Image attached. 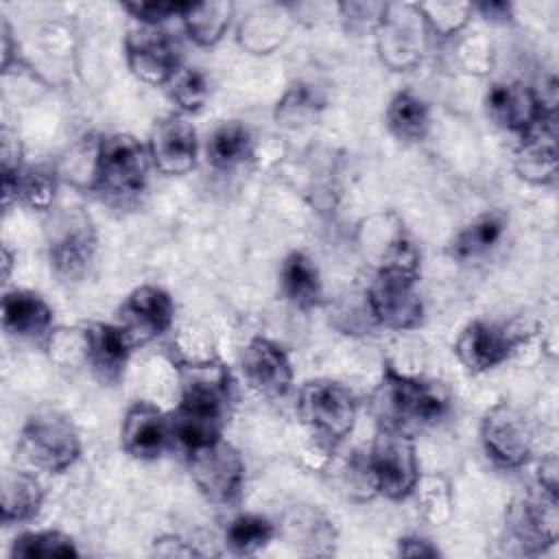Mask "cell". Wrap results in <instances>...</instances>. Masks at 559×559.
<instances>
[{
    "instance_id": "cell-29",
    "label": "cell",
    "mask_w": 559,
    "mask_h": 559,
    "mask_svg": "<svg viewBox=\"0 0 559 559\" xmlns=\"http://www.w3.org/2000/svg\"><path fill=\"white\" fill-rule=\"evenodd\" d=\"M273 535L275 526L271 524V520L255 513H245L229 522L225 531V544L236 555H253L255 550L266 546L273 539Z\"/></svg>"
},
{
    "instance_id": "cell-24",
    "label": "cell",
    "mask_w": 559,
    "mask_h": 559,
    "mask_svg": "<svg viewBox=\"0 0 559 559\" xmlns=\"http://www.w3.org/2000/svg\"><path fill=\"white\" fill-rule=\"evenodd\" d=\"M0 509H2V522H26L33 515H37L41 502H44V489L39 480L22 469H9L2 476L0 487Z\"/></svg>"
},
{
    "instance_id": "cell-2",
    "label": "cell",
    "mask_w": 559,
    "mask_h": 559,
    "mask_svg": "<svg viewBox=\"0 0 559 559\" xmlns=\"http://www.w3.org/2000/svg\"><path fill=\"white\" fill-rule=\"evenodd\" d=\"M448 408L445 395L430 382L402 376L386 367L380 384L371 395V413L380 430L413 437L437 424Z\"/></svg>"
},
{
    "instance_id": "cell-5",
    "label": "cell",
    "mask_w": 559,
    "mask_h": 559,
    "mask_svg": "<svg viewBox=\"0 0 559 559\" xmlns=\"http://www.w3.org/2000/svg\"><path fill=\"white\" fill-rule=\"evenodd\" d=\"M20 452L37 469L61 474L81 454L79 430L59 411H35L22 426Z\"/></svg>"
},
{
    "instance_id": "cell-32",
    "label": "cell",
    "mask_w": 559,
    "mask_h": 559,
    "mask_svg": "<svg viewBox=\"0 0 559 559\" xmlns=\"http://www.w3.org/2000/svg\"><path fill=\"white\" fill-rule=\"evenodd\" d=\"M417 11H421L426 15V20L430 22V26L437 31V33H443V35H450L452 31L461 28L467 20V13H469V4H417L415 7Z\"/></svg>"
},
{
    "instance_id": "cell-34",
    "label": "cell",
    "mask_w": 559,
    "mask_h": 559,
    "mask_svg": "<svg viewBox=\"0 0 559 559\" xmlns=\"http://www.w3.org/2000/svg\"><path fill=\"white\" fill-rule=\"evenodd\" d=\"M20 170V142L9 129H2V175Z\"/></svg>"
},
{
    "instance_id": "cell-19",
    "label": "cell",
    "mask_w": 559,
    "mask_h": 559,
    "mask_svg": "<svg viewBox=\"0 0 559 559\" xmlns=\"http://www.w3.org/2000/svg\"><path fill=\"white\" fill-rule=\"evenodd\" d=\"M170 435V417L151 402H135L127 408L120 441L124 452L135 459H157Z\"/></svg>"
},
{
    "instance_id": "cell-14",
    "label": "cell",
    "mask_w": 559,
    "mask_h": 559,
    "mask_svg": "<svg viewBox=\"0 0 559 559\" xmlns=\"http://www.w3.org/2000/svg\"><path fill=\"white\" fill-rule=\"evenodd\" d=\"M151 164L164 175H186L197 162V131L179 114L155 120L148 135Z\"/></svg>"
},
{
    "instance_id": "cell-27",
    "label": "cell",
    "mask_w": 559,
    "mask_h": 559,
    "mask_svg": "<svg viewBox=\"0 0 559 559\" xmlns=\"http://www.w3.org/2000/svg\"><path fill=\"white\" fill-rule=\"evenodd\" d=\"M386 127L404 142L424 140L430 127L428 105L413 92H397L386 107Z\"/></svg>"
},
{
    "instance_id": "cell-6",
    "label": "cell",
    "mask_w": 559,
    "mask_h": 559,
    "mask_svg": "<svg viewBox=\"0 0 559 559\" xmlns=\"http://www.w3.org/2000/svg\"><path fill=\"white\" fill-rule=\"evenodd\" d=\"M365 472L373 489L384 498H406L419 483V465L413 437L378 430L365 463Z\"/></svg>"
},
{
    "instance_id": "cell-3",
    "label": "cell",
    "mask_w": 559,
    "mask_h": 559,
    "mask_svg": "<svg viewBox=\"0 0 559 559\" xmlns=\"http://www.w3.org/2000/svg\"><path fill=\"white\" fill-rule=\"evenodd\" d=\"M417 262H382L367 288L373 319L391 330H413L424 321Z\"/></svg>"
},
{
    "instance_id": "cell-4",
    "label": "cell",
    "mask_w": 559,
    "mask_h": 559,
    "mask_svg": "<svg viewBox=\"0 0 559 559\" xmlns=\"http://www.w3.org/2000/svg\"><path fill=\"white\" fill-rule=\"evenodd\" d=\"M297 413L321 445L334 448L354 430L358 404L343 384L319 378L301 386Z\"/></svg>"
},
{
    "instance_id": "cell-10",
    "label": "cell",
    "mask_w": 559,
    "mask_h": 559,
    "mask_svg": "<svg viewBox=\"0 0 559 559\" xmlns=\"http://www.w3.org/2000/svg\"><path fill=\"white\" fill-rule=\"evenodd\" d=\"M507 531L522 552H542L559 537L557 496L546 489L520 493L507 509Z\"/></svg>"
},
{
    "instance_id": "cell-36",
    "label": "cell",
    "mask_w": 559,
    "mask_h": 559,
    "mask_svg": "<svg viewBox=\"0 0 559 559\" xmlns=\"http://www.w3.org/2000/svg\"><path fill=\"white\" fill-rule=\"evenodd\" d=\"M539 487L557 496V459H555V454H548L546 459H542Z\"/></svg>"
},
{
    "instance_id": "cell-31",
    "label": "cell",
    "mask_w": 559,
    "mask_h": 559,
    "mask_svg": "<svg viewBox=\"0 0 559 559\" xmlns=\"http://www.w3.org/2000/svg\"><path fill=\"white\" fill-rule=\"evenodd\" d=\"M166 87L170 100L186 114L199 111L210 94L207 79L197 68H179Z\"/></svg>"
},
{
    "instance_id": "cell-26",
    "label": "cell",
    "mask_w": 559,
    "mask_h": 559,
    "mask_svg": "<svg viewBox=\"0 0 559 559\" xmlns=\"http://www.w3.org/2000/svg\"><path fill=\"white\" fill-rule=\"evenodd\" d=\"M231 13V2H186L181 17L190 39L199 46H214L225 35Z\"/></svg>"
},
{
    "instance_id": "cell-15",
    "label": "cell",
    "mask_w": 559,
    "mask_h": 559,
    "mask_svg": "<svg viewBox=\"0 0 559 559\" xmlns=\"http://www.w3.org/2000/svg\"><path fill=\"white\" fill-rule=\"evenodd\" d=\"M249 386L264 397H282L293 384V367L282 345L266 336H253L240 356Z\"/></svg>"
},
{
    "instance_id": "cell-25",
    "label": "cell",
    "mask_w": 559,
    "mask_h": 559,
    "mask_svg": "<svg viewBox=\"0 0 559 559\" xmlns=\"http://www.w3.org/2000/svg\"><path fill=\"white\" fill-rule=\"evenodd\" d=\"M507 216L502 212H485L467 223L452 240V255L459 260L480 258L491 251L504 236Z\"/></svg>"
},
{
    "instance_id": "cell-8",
    "label": "cell",
    "mask_w": 559,
    "mask_h": 559,
    "mask_svg": "<svg viewBox=\"0 0 559 559\" xmlns=\"http://www.w3.org/2000/svg\"><path fill=\"white\" fill-rule=\"evenodd\" d=\"M151 166L148 148L129 133H114L98 142L94 181L111 194L140 192Z\"/></svg>"
},
{
    "instance_id": "cell-33",
    "label": "cell",
    "mask_w": 559,
    "mask_h": 559,
    "mask_svg": "<svg viewBox=\"0 0 559 559\" xmlns=\"http://www.w3.org/2000/svg\"><path fill=\"white\" fill-rule=\"evenodd\" d=\"M124 11H129L135 20H140L144 26H157L159 22L181 15L186 9V2H168V0H153V2H124Z\"/></svg>"
},
{
    "instance_id": "cell-1",
    "label": "cell",
    "mask_w": 559,
    "mask_h": 559,
    "mask_svg": "<svg viewBox=\"0 0 559 559\" xmlns=\"http://www.w3.org/2000/svg\"><path fill=\"white\" fill-rule=\"evenodd\" d=\"M179 371L181 402L170 415V435L194 450L221 439L231 395V373L214 360L183 362Z\"/></svg>"
},
{
    "instance_id": "cell-16",
    "label": "cell",
    "mask_w": 559,
    "mask_h": 559,
    "mask_svg": "<svg viewBox=\"0 0 559 559\" xmlns=\"http://www.w3.org/2000/svg\"><path fill=\"white\" fill-rule=\"evenodd\" d=\"M485 107L498 127L520 135L535 127L548 111H555L552 107H546L544 98H539L533 87L518 81L491 85L485 96Z\"/></svg>"
},
{
    "instance_id": "cell-30",
    "label": "cell",
    "mask_w": 559,
    "mask_h": 559,
    "mask_svg": "<svg viewBox=\"0 0 559 559\" xmlns=\"http://www.w3.org/2000/svg\"><path fill=\"white\" fill-rule=\"evenodd\" d=\"M13 557H76L79 550L70 535L61 531H28L13 539Z\"/></svg>"
},
{
    "instance_id": "cell-21",
    "label": "cell",
    "mask_w": 559,
    "mask_h": 559,
    "mask_svg": "<svg viewBox=\"0 0 559 559\" xmlns=\"http://www.w3.org/2000/svg\"><path fill=\"white\" fill-rule=\"evenodd\" d=\"M2 325L11 336L35 341L52 325V308L31 290H9L2 297Z\"/></svg>"
},
{
    "instance_id": "cell-28",
    "label": "cell",
    "mask_w": 559,
    "mask_h": 559,
    "mask_svg": "<svg viewBox=\"0 0 559 559\" xmlns=\"http://www.w3.org/2000/svg\"><path fill=\"white\" fill-rule=\"evenodd\" d=\"M253 140L245 124L223 122L207 140V159L214 168L229 170L251 157Z\"/></svg>"
},
{
    "instance_id": "cell-18",
    "label": "cell",
    "mask_w": 559,
    "mask_h": 559,
    "mask_svg": "<svg viewBox=\"0 0 559 559\" xmlns=\"http://www.w3.org/2000/svg\"><path fill=\"white\" fill-rule=\"evenodd\" d=\"M81 347L92 371L103 382H116L124 371L133 341L120 325L87 323L81 332Z\"/></svg>"
},
{
    "instance_id": "cell-37",
    "label": "cell",
    "mask_w": 559,
    "mask_h": 559,
    "mask_svg": "<svg viewBox=\"0 0 559 559\" xmlns=\"http://www.w3.org/2000/svg\"><path fill=\"white\" fill-rule=\"evenodd\" d=\"M11 262H13V255L9 251V247H2V277L7 280L9 273H11Z\"/></svg>"
},
{
    "instance_id": "cell-13",
    "label": "cell",
    "mask_w": 559,
    "mask_h": 559,
    "mask_svg": "<svg viewBox=\"0 0 559 559\" xmlns=\"http://www.w3.org/2000/svg\"><path fill=\"white\" fill-rule=\"evenodd\" d=\"M124 57L129 70L148 85H168L179 66L177 46L155 26H142L127 35Z\"/></svg>"
},
{
    "instance_id": "cell-9",
    "label": "cell",
    "mask_w": 559,
    "mask_h": 559,
    "mask_svg": "<svg viewBox=\"0 0 559 559\" xmlns=\"http://www.w3.org/2000/svg\"><path fill=\"white\" fill-rule=\"evenodd\" d=\"M96 251V234L90 216L81 207H70L50 225L48 258L55 273L66 282H79Z\"/></svg>"
},
{
    "instance_id": "cell-7",
    "label": "cell",
    "mask_w": 559,
    "mask_h": 559,
    "mask_svg": "<svg viewBox=\"0 0 559 559\" xmlns=\"http://www.w3.org/2000/svg\"><path fill=\"white\" fill-rule=\"evenodd\" d=\"M190 478L205 500L231 507L242 496L245 461L231 443L216 439L190 450Z\"/></svg>"
},
{
    "instance_id": "cell-23",
    "label": "cell",
    "mask_w": 559,
    "mask_h": 559,
    "mask_svg": "<svg viewBox=\"0 0 559 559\" xmlns=\"http://www.w3.org/2000/svg\"><path fill=\"white\" fill-rule=\"evenodd\" d=\"M57 194V175L46 166L20 168L11 175H2V199L9 205L11 199L22 201L35 210H48Z\"/></svg>"
},
{
    "instance_id": "cell-17",
    "label": "cell",
    "mask_w": 559,
    "mask_h": 559,
    "mask_svg": "<svg viewBox=\"0 0 559 559\" xmlns=\"http://www.w3.org/2000/svg\"><path fill=\"white\" fill-rule=\"evenodd\" d=\"M175 317V304L164 288L144 284L131 290L120 308V328L135 343H144L166 332Z\"/></svg>"
},
{
    "instance_id": "cell-11",
    "label": "cell",
    "mask_w": 559,
    "mask_h": 559,
    "mask_svg": "<svg viewBox=\"0 0 559 559\" xmlns=\"http://www.w3.org/2000/svg\"><path fill=\"white\" fill-rule=\"evenodd\" d=\"M526 336H528V328L518 321H511V323L472 321L456 338L454 354L467 371L480 373L504 362L507 356L520 343L526 341Z\"/></svg>"
},
{
    "instance_id": "cell-12",
    "label": "cell",
    "mask_w": 559,
    "mask_h": 559,
    "mask_svg": "<svg viewBox=\"0 0 559 559\" xmlns=\"http://www.w3.org/2000/svg\"><path fill=\"white\" fill-rule=\"evenodd\" d=\"M480 441L487 456L502 467H522L533 454L528 419L507 402L493 404L480 421Z\"/></svg>"
},
{
    "instance_id": "cell-35",
    "label": "cell",
    "mask_w": 559,
    "mask_h": 559,
    "mask_svg": "<svg viewBox=\"0 0 559 559\" xmlns=\"http://www.w3.org/2000/svg\"><path fill=\"white\" fill-rule=\"evenodd\" d=\"M397 555L402 557H437L439 548L424 537H402L397 542Z\"/></svg>"
},
{
    "instance_id": "cell-22",
    "label": "cell",
    "mask_w": 559,
    "mask_h": 559,
    "mask_svg": "<svg viewBox=\"0 0 559 559\" xmlns=\"http://www.w3.org/2000/svg\"><path fill=\"white\" fill-rule=\"evenodd\" d=\"M280 288L295 308H314L321 299V275L314 260L304 251H290L280 266Z\"/></svg>"
},
{
    "instance_id": "cell-20",
    "label": "cell",
    "mask_w": 559,
    "mask_h": 559,
    "mask_svg": "<svg viewBox=\"0 0 559 559\" xmlns=\"http://www.w3.org/2000/svg\"><path fill=\"white\" fill-rule=\"evenodd\" d=\"M515 170L531 183H548L557 175V122L548 111L531 127L515 151Z\"/></svg>"
}]
</instances>
